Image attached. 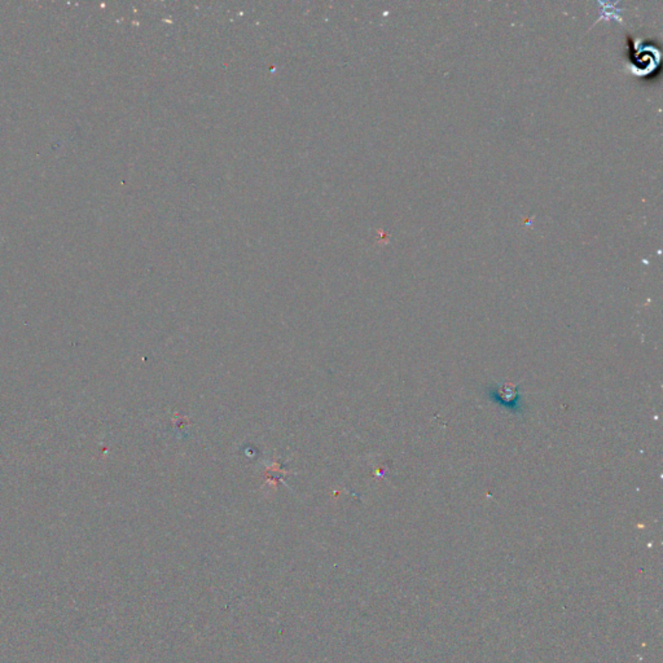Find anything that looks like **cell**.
<instances>
[{"mask_svg":"<svg viewBox=\"0 0 663 663\" xmlns=\"http://www.w3.org/2000/svg\"><path fill=\"white\" fill-rule=\"evenodd\" d=\"M630 70L638 76H651L660 70L661 54L654 44L642 39H630Z\"/></svg>","mask_w":663,"mask_h":663,"instance_id":"1","label":"cell"}]
</instances>
